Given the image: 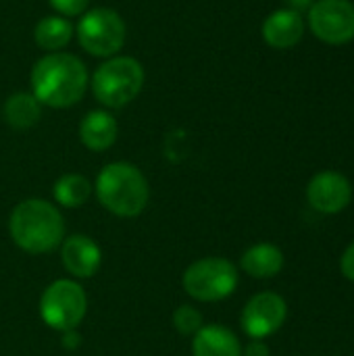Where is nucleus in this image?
Segmentation results:
<instances>
[{"instance_id":"6e6552de","label":"nucleus","mask_w":354,"mask_h":356,"mask_svg":"<svg viewBox=\"0 0 354 356\" xmlns=\"http://www.w3.org/2000/svg\"><path fill=\"white\" fill-rule=\"evenodd\" d=\"M311 31L325 44L354 40V4L351 0H315L309 8Z\"/></svg>"},{"instance_id":"5701e85b","label":"nucleus","mask_w":354,"mask_h":356,"mask_svg":"<svg viewBox=\"0 0 354 356\" xmlns=\"http://www.w3.org/2000/svg\"><path fill=\"white\" fill-rule=\"evenodd\" d=\"M65 334V338H63V346L65 348H75L77 344H79V336H77V332L75 330H71V332H63Z\"/></svg>"},{"instance_id":"39448f33","label":"nucleus","mask_w":354,"mask_h":356,"mask_svg":"<svg viewBox=\"0 0 354 356\" xmlns=\"http://www.w3.org/2000/svg\"><path fill=\"white\" fill-rule=\"evenodd\" d=\"M182 284L194 300L217 302L232 296L238 288V269L223 257H207L186 269Z\"/></svg>"},{"instance_id":"412c9836","label":"nucleus","mask_w":354,"mask_h":356,"mask_svg":"<svg viewBox=\"0 0 354 356\" xmlns=\"http://www.w3.org/2000/svg\"><path fill=\"white\" fill-rule=\"evenodd\" d=\"M340 271L346 280L354 282V242L344 250V254L340 259Z\"/></svg>"},{"instance_id":"0eeeda50","label":"nucleus","mask_w":354,"mask_h":356,"mask_svg":"<svg viewBox=\"0 0 354 356\" xmlns=\"http://www.w3.org/2000/svg\"><path fill=\"white\" fill-rule=\"evenodd\" d=\"M88 313V296L73 280L52 282L40 298L42 321L56 332H71L83 321Z\"/></svg>"},{"instance_id":"9d476101","label":"nucleus","mask_w":354,"mask_h":356,"mask_svg":"<svg viewBox=\"0 0 354 356\" xmlns=\"http://www.w3.org/2000/svg\"><path fill=\"white\" fill-rule=\"evenodd\" d=\"M353 186L338 171H321L311 177L307 186L309 204L323 215H336L351 204Z\"/></svg>"},{"instance_id":"20e7f679","label":"nucleus","mask_w":354,"mask_h":356,"mask_svg":"<svg viewBox=\"0 0 354 356\" xmlns=\"http://www.w3.org/2000/svg\"><path fill=\"white\" fill-rule=\"evenodd\" d=\"M144 67L134 56H111L92 75V92L106 108H121L138 98L144 86Z\"/></svg>"},{"instance_id":"9b49d317","label":"nucleus","mask_w":354,"mask_h":356,"mask_svg":"<svg viewBox=\"0 0 354 356\" xmlns=\"http://www.w3.org/2000/svg\"><path fill=\"white\" fill-rule=\"evenodd\" d=\"M61 261H63V267L73 277L88 280L98 273L102 265V252H100V246L92 238L83 234H75L63 240Z\"/></svg>"},{"instance_id":"f257e3e1","label":"nucleus","mask_w":354,"mask_h":356,"mask_svg":"<svg viewBox=\"0 0 354 356\" xmlns=\"http://www.w3.org/2000/svg\"><path fill=\"white\" fill-rule=\"evenodd\" d=\"M88 83L86 65L69 52H48L31 69V94L40 104L52 108L77 104L83 98Z\"/></svg>"},{"instance_id":"4468645a","label":"nucleus","mask_w":354,"mask_h":356,"mask_svg":"<svg viewBox=\"0 0 354 356\" xmlns=\"http://www.w3.org/2000/svg\"><path fill=\"white\" fill-rule=\"evenodd\" d=\"M194 356H242V344L236 334L223 325H202L192 340Z\"/></svg>"},{"instance_id":"1a4fd4ad","label":"nucleus","mask_w":354,"mask_h":356,"mask_svg":"<svg viewBox=\"0 0 354 356\" xmlns=\"http://www.w3.org/2000/svg\"><path fill=\"white\" fill-rule=\"evenodd\" d=\"M288 317L286 300L275 292H261L252 296L242 311V330L252 340H263L275 334Z\"/></svg>"},{"instance_id":"4be33fe9","label":"nucleus","mask_w":354,"mask_h":356,"mask_svg":"<svg viewBox=\"0 0 354 356\" xmlns=\"http://www.w3.org/2000/svg\"><path fill=\"white\" fill-rule=\"evenodd\" d=\"M242 356H269V346L263 340H250L242 350Z\"/></svg>"},{"instance_id":"b1692460","label":"nucleus","mask_w":354,"mask_h":356,"mask_svg":"<svg viewBox=\"0 0 354 356\" xmlns=\"http://www.w3.org/2000/svg\"><path fill=\"white\" fill-rule=\"evenodd\" d=\"M288 4L292 10L300 13V10H309L313 6V0H288Z\"/></svg>"},{"instance_id":"7ed1b4c3","label":"nucleus","mask_w":354,"mask_h":356,"mask_svg":"<svg viewBox=\"0 0 354 356\" xmlns=\"http://www.w3.org/2000/svg\"><path fill=\"white\" fill-rule=\"evenodd\" d=\"M94 192L98 202L117 217H138L150 198V186L144 173L131 163H111L100 169Z\"/></svg>"},{"instance_id":"dca6fc26","label":"nucleus","mask_w":354,"mask_h":356,"mask_svg":"<svg viewBox=\"0 0 354 356\" xmlns=\"http://www.w3.org/2000/svg\"><path fill=\"white\" fill-rule=\"evenodd\" d=\"M2 117L13 129L25 131L40 121L42 104L31 92H15L6 98L2 106Z\"/></svg>"},{"instance_id":"f8f14e48","label":"nucleus","mask_w":354,"mask_h":356,"mask_svg":"<svg viewBox=\"0 0 354 356\" xmlns=\"http://www.w3.org/2000/svg\"><path fill=\"white\" fill-rule=\"evenodd\" d=\"M305 35L303 15L292 8L273 10L263 23V40L277 50L294 48Z\"/></svg>"},{"instance_id":"aec40b11","label":"nucleus","mask_w":354,"mask_h":356,"mask_svg":"<svg viewBox=\"0 0 354 356\" xmlns=\"http://www.w3.org/2000/svg\"><path fill=\"white\" fill-rule=\"evenodd\" d=\"M50 6L61 15V17H77V15H83L90 0H48Z\"/></svg>"},{"instance_id":"f03ea898","label":"nucleus","mask_w":354,"mask_h":356,"mask_svg":"<svg viewBox=\"0 0 354 356\" xmlns=\"http://www.w3.org/2000/svg\"><path fill=\"white\" fill-rule=\"evenodd\" d=\"M13 242L29 254H46L65 240V219L52 202L29 198L19 202L8 219Z\"/></svg>"},{"instance_id":"ddd939ff","label":"nucleus","mask_w":354,"mask_h":356,"mask_svg":"<svg viewBox=\"0 0 354 356\" xmlns=\"http://www.w3.org/2000/svg\"><path fill=\"white\" fill-rule=\"evenodd\" d=\"M119 136L117 119L106 111H90L79 123V140L92 152L108 150Z\"/></svg>"},{"instance_id":"6ab92c4d","label":"nucleus","mask_w":354,"mask_h":356,"mask_svg":"<svg viewBox=\"0 0 354 356\" xmlns=\"http://www.w3.org/2000/svg\"><path fill=\"white\" fill-rule=\"evenodd\" d=\"M173 325L182 336H194L202 327V313L190 305H182L173 313Z\"/></svg>"},{"instance_id":"2eb2a0df","label":"nucleus","mask_w":354,"mask_h":356,"mask_svg":"<svg viewBox=\"0 0 354 356\" xmlns=\"http://www.w3.org/2000/svg\"><path fill=\"white\" fill-rule=\"evenodd\" d=\"M240 267L250 277L269 280L284 269V252L275 244H267V242L255 244L242 254Z\"/></svg>"},{"instance_id":"423d86ee","label":"nucleus","mask_w":354,"mask_h":356,"mask_svg":"<svg viewBox=\"0 0 354 356\" xmlns=\"http://www.w3.org/2000/svg\"><path fill=\"white\" fill-rule=\"evenodd\" d=\"M79 46L98 58L115 56L125 44V21L113 8H92L86 10L75 27Z\"/></svg>"},{"instance_id":"a211bd4d","label":"nucleus","mask_w":354,"mask_h":356,"mask_svg":"<svg viewBox=\"0 0 354 356\" xmlns=\"http://www.w3.org/2000/svg\"><path fill=\"white\" fill-rule=\"evenodd\" d=\"M92 190L94 188H92L88 177H83L79 173H65V175H61L56 179V184L52 188V194H54V200L61 207L79 209L81 204H86Z\"/></svg>"},{"instance_id":"f3484780","label":"nucleus","mask_w":354,"mask_h":356,"mask_svg":"<svg viewBox=\"0 0 354 356\" xmlns=\"http://www.w3.org/2000/svg\"><path fill=\"white\" fill-rule=\"evenodd\" d=\"M73 38V25L67 17L61 15H48L38 21L33 29L35 44L46 52H61Z\"/></svg>"}]
</instances>
